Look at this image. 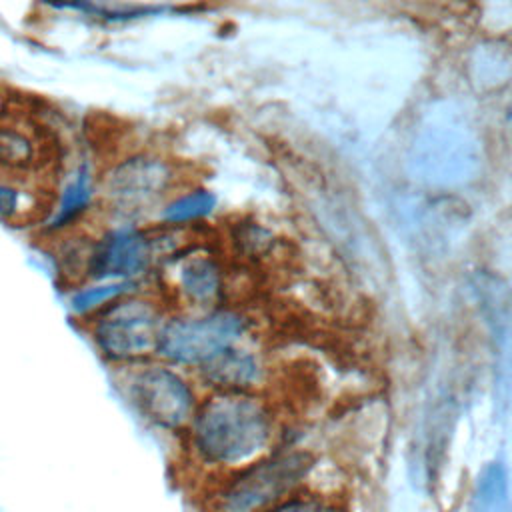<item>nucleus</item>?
Returning a JSON list of instances; mask_svg holds the SVG:
<instances>
[{"label": "nucleus", "mask_w": 512, "mask_h": 512, "mask_svg": "<svg viewBox=\"0 0 512 512\" xmlns=\"http://www.w3.org/2000/svg\"><path fill=\"white\" fill-rule=\"evenodd\" d=\"M116 380L128 404L164 432H184L200 404L194 384L156 358L118 368Z\"/></svg>", "instance_id": "obj_5"}, {"label": "nucleus", "mask_w": 512, "mask_h": 512, "mask_svg": "<svg viewBox=\"0 0 512 512\" xmlns=\"http://www.w3.org/2000/svg\"><path fill=\"white\" fill-rule=\"evenodd\" d=\"M176 170L150 150H134L112 160L98 178L96 204L112 222L142 224L172 198Z\"/></svg>", "instance_id": "obj_3"}, {"label": "nucleus", "mask_w": 512, "mask_h": 512, "mask_svg": "<svg viewBox=\"0 0 512 512\" xmlns=\"http://www.w3.org/2000/svg\"><path fill=\"white\" fill-rule=\"evenodd\" d=\"M96 184L98 178H94L86 166H80L72 176H68L60 190L54 192L52 214L46 230L50 234H60L80 226L92 210V204H96Z\"/></svg>", "instance_id": "obj_10"}, {"label": "nucleus", "mask_w": 512, "mask_h": 512, "mask_svg": "<svg viewBox=\"0 0 512 512\" xmlns=\"http://www.w3.org/2000/svg\"><path fill=\"white\" fill-rule=\"evenodd\" d=\"M508 480L506 470L492 462L476 480L472 494V512H508Z\"/></svg>", "instance_id": "obj_14"}, {"label": "nucleus", "mask_w": 512, "mask_h": 512, "mask_svg": "<svg viewBox=\"0 0 512 512\" xmlns=\"http://www.w3.org/2000/svg\"><path fill=\"white\" fill-rule=\"evenodd\" d=\"M266 512H346L344 502L328 492L312 490L310 486L284 498Z\"/></svg>", "instance_id": "obj_15"}, {"label": "nucleus", "mask_w": 512, "mask_h": 512, "mask_svg": "<svg viewBox=\"0 0 512 512\" xmlns=\"http://www.w3.org/2000/svg\"><path fill=\"white\" fill-rule=\"evenodd\" d=\"M136 288L138 284L132 282H88L76 286L74 294L70 296V308L78 318L86 320Z\"/></svg>", "instance_id": "obj_13"}, {"label": "nucleus", "mask_w": 512, "mask_h": 512, "mask_svg": "<svg viewBox=\"0 0 512 512\" xmlns=\"http://www.w3.org/2000/svg\"><path fill=\"white\" fill-rule=\"evenodd\" d=\"M244 328V318L228 310L170 314L158 338L156 360L174 368L198 370L234 348Z\"/></svg>", "instance_id": "obj_6"}, {"label": "nucleus", "mask_w": 512, "mask_h": 512, "mask_svg": "<svg viewBox=\"0 0 512 512\" xmlns=\"http://www.w3.org/2000/svg\"><path fill=\"white\" fill-rule=\"evenodd\" d=\"M166 318L158 294L136 288L86 318V330L98 354L122 368L156 358Z\"/></svg>", "instance_id": "obj_4"}, {"label": "nucleus", "mask_w": 512, "mask_h": 512, "mask_svg": "<svg viewBox=\"0 0 512 512\" xmlns=\"http://www.w3.org/2000/svg\"><path fill=\"white\" fill-rule=\"evenodd\" d=\"M160 284L180 302L192 308H212L222 294V270L218 262L202 250L172 252L158 266Z\"/></svg>", "instance_id": "obj_8"}, {"label": "nucleus", "mask_w": 512, "mask_h": 512, "mask_svg": "<svg viewBox=\"0 0 512 512\" xmlns=\"http://www.w3.org/2000/svg\"><path fill=\"white\" fill-rule=\"evenodd\" d=\"M54 130L22 108H0V174L54 188L60 168Z\"/></svg>", "instance_id": "obj_7"}, {"label": "nucleus", "mask_w": 512, "mask_h": 512, "mask_svg": "<svg viewBox=\"0 0 512 512\" xmlns=\"http://www.w3.org/2000/svg\"><path fill=\"white\" fill-rule=\"evenodd\" d=\"M214 206L216 198L212 192L204 188H194L184 194L172 196L158 212V222L164 228H178L206 218L214 210Z\"/></svg>", "instance_id": "obj_12"}, {"label": "nucleus", "mask_w": 512, "mask_h": 512, "mask_svg": "<svg viewBox=\"0 0 512 512\" xmlns=\"http://www.w3.org/2000/svg\"><path fill=\"white\" fill-rule=\"evenodd\" d=\"M184 432L190 460L220 478L274 452L278 418L256 392H210Z\"/></svg>", "instance_id": "obj_1"}, {"label": "nucleus", "mask_w": 512, "mask_h": 512, "mask_svg": "<svg viewBox=\"0 0 512 512\" xmlns=\"http://www.w3.org/2000/svg\"><path fill=\"white\" fill-rule=\"evenodd\" d=\"M314 456L306 450H274L264 458L216 478L202 512H266L310 486Z\"/></svg>", "instance_id": "obj_2"}, {"label": "nucleus", "mask_w": 512, "mask_h": 512, "mask_svg": "<svg viewBox=\"0 0 512 512\" xmlns=\"http://www.w3.org/2000/svg\"><path fill=\"white\" fill-rule=\"evenodd\" d=\"M196 374L212 392H254L262 378V366L254 354L234 346L198 368Z\"/></svg>", "instance_id": "obj_9"}, {"label": "nucleus", "mask_w": 512, "mask_h": 512, "mask_svg": "<svg viewBox=\"0 0 512 512\" xmlns=\"http://www.w3.org/2000/svg\"><path fill=\"white\" fill-rule=\"evenodd\" d=\"M52 190L0 174V220L8 224H32L40 220L52 208Z\"/></svg>", "instance_id": "obj_11"}]
</instances>
